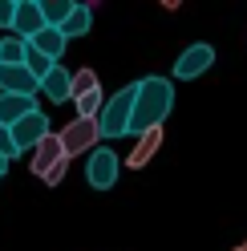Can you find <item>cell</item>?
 <instances>
[{
	"mask_svg": "<svg viewBox=\"0 0 247 251\" xmlns=\"http://www.w3.org/2000/svg\"><path fill=\"white\" fill-rule=\"evenodd\" d=\"M94 89H101V81H98L94 69H77L73 73V101H81L85 93H94Z\"/></svg>",
	"mask_w": 247,
	"mask_h": 251,
	"instance_id": "cell-17",
	"label": "cell"
},
{
	"mask_svg": "<svg viewBox=\"0 0 247 251\" xmlns=\"http://www.w3.org/2000/svg\"><path fill=\"white\" fill-rule=\"evenodd\" d=\"M162 138H166V130H162V126H158V130H146V134L134 142V150L126 154V166H130V170H142V166L154 158V154L162 150Z\"/></svg>",
	"mask_w": 247,
	"mask_h": 251,
	"instance_id": "cell-10",
	"label": "cell"
},
{
	"mask_svg": "<svg viewBox=\"0 0 247 251\" xmlns=\"http://www.w3.org/2000/svg\"><path fill=\"white\" fill-rule=\"evenodd\" d=\"M69 158V154H65V146H61V138L57 134H49V138H45V142L33 150V154H28V175H33V178H49V170L57 166V162H65Z\"/></svg>",
	"mask_w": 247,
	"mask_h": 251,
	"instance_id": "cell-7",
	"label": "cell"
},
{
	"mask_svg": "<svg viewBox=\"0 0 247 251\" xmlns=\"http://www.w3.org/2000/svg\"><path fill=\"white\" fill-rule=\"evenodd\" d=\"M37 114V98H21V93H0V126H17L21 118Z\"/></svg>",
	"mask_w": 247,
	"mask_h": 251,
	"instance_id": "cell-11",
	"label": "cell"
},
{
	"mask_svg": "<svg viewBox=\"0 0 247 251\" xmlns=\"http://www.w3.org/2000/svg\"><path fill=\"white\" fill-rule=\"evenodd\" d=\"M57 138H61V146H65V154L73 158V154H94L98 146H101V126L98 122H85V118H73L65 130H57Z\"/></svg>",
	"mask_w": 247,
	"mask_h": 251,
	"instance_id": "cell-3",
	"label": "cell"
},
{
	"mask_svg": "<svg viewBox=\"0 0 247 251\" xmlns=\"http://www.w3.org/2000/svg\"><path fill=\"white\" fill-rule=\"evenodd\" d=\"M41 93H45V98H49V101H73V73L65 69V65H57L49 77H45V81H41Z\"/></svg>",
	"mask_w": 247,
	"mask_h": 251,
	"instance_id": "cell-12",
	"label": "cell"
},
{
	"mask_svg": "<svg viewBox=\"0 0 247 251\" xmlns=\"http://www.w3.org/2000/svg\"><path fill=\"white\" fill-rule=\"evenodd\" d=\"M235 251H243V247H235Z\"/></svg>",
	"mask_w": 247,
	"mask_h": 251,
	"instance_id": "cell-23",
	"label": "cell"
},
{
	"mask_svg": "<svg viewBox=\"0 0 247 251\" xmlns=\"http://www.w3.org/2000/svg\"><path fill=\"white\" fill-rule=\"evenodd\" d=\"M65 175H69V158H65V162H57V166L49 170V178H45V186H57L61 178H65Z\"/></svg>",
	"mask_w": 247,
	"mask_h": 251,
	"instance_id": "cell-20",
	"label": "cell"
},
{
	"mask_svg": "<svg viewBox=\"0 0 247 251\" xmlns=\"http://www.w3.org/2000/svg\"><path fill=\"white\" fill-rule=\"evenodd\" d=\"M41 28H49V21H45V8L41 0H17V21H12V37L21 41H33Z\"/></svg>",
	"mask_w": 247,
	"mask_h": 251,
	"instance_id": "cell-8",
	"label": "cell"
},
{
	"mask_svg": "<svg viewBox=\"0 0 247 251\" xmlns=\"http://www.w3.org/2000/svg\"><path fill=\"white\" fill-rule=\"evenodd\" d=\"M41 8H45V21H49L53 28H61V25H65L73 12H77L73 0H41Z\"/></svg>",
	"mask_w": 247,
	"mask_h": 251,
	"instance_id": "cell-16",
	"label": "cell"
},
{
	"mask_svg": "<svg viewBox=\"0 0 247 251\" xmlns=\"http://www.w3.org/2000/svg\"><path fill=\"white\" fill-rule=\"evenodd\" d=\"M8 130H12V138H17V150H21V154H33L45 138L53 134V126H49V114H45V109H37V114L21 118L17 126H8Z\"/></svg>",
	"mask_w": 247,
	"mask_h": 251,
	"instance_id": "cell-5",
	"label": "cell"
},
{
	"mask_svg": "<svg viewBox=\"0 0 247 251\" xmlns=\"http://www.w3.org/2000/svg\"><path fill=\"white\" fill-rule=\"evenodd\" d=\"M41 81L33 73H28V65H0V93H21V98H37Z\"/></svg>",
	"mask_w": 247,
	"mask_h": 251,
	"instance_id": "cell-9",
	"label": "cell"
},
{
	"mask_svg": "<svg viewBox=\"0 0 247 251\" xmlns=\"http://www.w3.org/2000/svg\"><path fill=\"white\" fill-rule=\"evenodd\" d=\"M239 247H243V251H247V239H243V243H239Z\"/></svg>",
	"mask_w": 247,
	"mask_h": 251,
	"instance_id": "cell-22",
	"label": "cell"
},
{
	"mask_svg": "<svg viewBox=\"0 0 247 251\" xmlns=\"http://www.w3.org/2000/svg\"><path fill=\"white\" fill-rule=\"evenodd\" d=\"M0 154L12 162V158H21V150H17V138H12V130L8 126H0Z\"/></svg>",
	"mask_w": 247,
	"mask_h": 251,
	"instance_id": "cell-18",
	"label": "cell"
},
{
	"mask_svg": "<svg viewBox=\"0 0 247 251\" xmlns=\"http://www.w3.org/2000/svg\"><path fill=\"white\" fill-rule=\"evenodd\" d=\"M65 45H69V37L65 33H61V28H41V33L33 37V41H28V49H37V53H45V57H49V61H61V53H65Z\"/></svg>",
	"mask_w": 247,
	"mask_h": 251,
	"instance_id": "cell-13",
	"label": "cell"
},
{
	"mask_svg": "<svg viewBox=\"0 0 247 251\" xmlns=\"http://www.w3.org/2000/svg\"><path fill=\"white\" fill-rule=\"evenodd\" d=\"M17 21V0H0V28H12Z\"/></svg>",
	"mask_w": 247,
	"mask_h": 251,
	"instance_id": "cell-19",
	"label": "cell"
},
{
	"mask_svg": "<svg viewBox=\"0 0 247 251\" xmlns=\"http://www.w3.org/2000/svg\"><path fill=\"white\" fill-rule=\"evenodd\" d=\"M134 101H138V81L118 89L110 101H105V114H101V142H114V138H126L130 126H134Z\"/></svg>",
	"mask_w": 247,
	"mask_h": 251,
	"instance_id": "cell-2",
	"label": "cell"
},
{
	"mask_svg": "<svg viewBox=\"0 0 247 251\" xmlns=\"http://www.w3.org/2000/svg\"><path fill=\"white\" fill-rule=\"evenodd\" d=\"M8 175V158H4V154H0V178H4Z\"/></svg>",
	"mask_w": 247,
	"mask_h": 251,
	"instance_id": "cell-21",
	"label": "cell"
},
{
	"mask_svg": "<svg viewBox=\"0 0 247 251\" xmlns=\"http://www.w3.org/2000/svg\"><path fill=\"white\" fill-rule=\"evenodd\" d=\"M118 175H122V158L101 142V146L85 158V182L94 186V191H110V186L118 182Z\"/></svg>",
	"mask_w": 247,
	"mask_h": 251,
	"instance_id": "cell-4",
	"label": "cell"
},
{
	"mask_svg": "<svg viewBox=\"0 0 247 251\" xmlns=\"http://www.w3.org/2000/svg\"><path fill=\"white\" fill-rule=\"evenodd\" d=\"M25 61H28V41L0 37V65H25Z\"/></svg>",
	"mask_w": 247,
	"mask_h": 251,
	"instance_id": "cell-14",
	"label": "cell"
},
{
	"mask_svg": "<svg viewBox=\"0 0 247 251\" xmlns=\"http://www.w3.org/2000/svg\"><path fill=\"white\" fill-rule=\"evenodd\" d=\"M211 65H215V49H211L207 41H195V45H187V49L178 53L174 77H178V81H195V77H203Z\"/></svg>",
	"mask_w": 247,
	"mask_h": 251,
	"instance_id": "cell-6",
	"label": "cell"
},
{
	"mask_svg": "<svg viewBox=\"0 0 247 251\" xmlns=\"http://www.w3.org/2000/svg\"><path fill=\"white\" fill-rule=\"evenodd\" d=\"M89 25H94V8H89V4H77V12H73L65 25H61V33L73 41V37H85V33H89Z\"/></svg>",
	"mask_w": 247,
	"mask_h": 251,
	"instance_id": "cell-15",
	"label": "cell"
},
{
	"mask_svg": "<svg viewBox=\"0 0 247 251\" xmlns=\"http://www.w3.org/2000/svg\"><path fill=\"white\" fill-rule=\"evenodd\" d=\"M171 109H174V81L171 77H158V73L142 77V81H138V101H134L130 134L142 138L146 130H158V126L171 118Z\"/></svg>",
	"mask_w": 247,
	"mask_h": 251,
	"instance_id": "cell-1",
	"label": "cell"
}]
</instances>
